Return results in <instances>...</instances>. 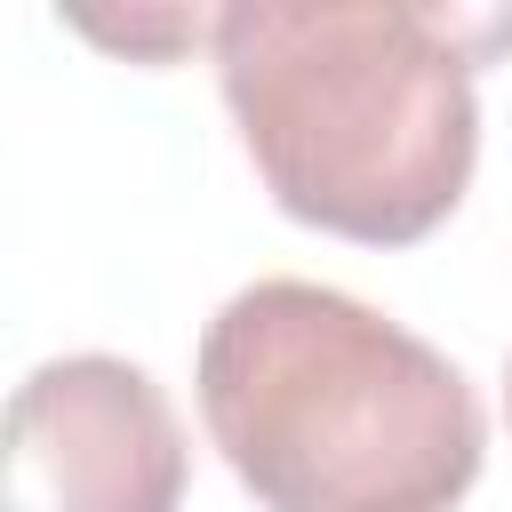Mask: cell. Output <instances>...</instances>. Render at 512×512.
Masks as SVG:
<instances>
[{
    "label": "cell",
    "instance_id": "1",
    "mask_svg": "<svg viewBox=\"0 0 512 512\" xmlns=\"http://www.w3.org/2000/svg\"><path fill=\"white\" fill-rule=\"evenodd\" d=\"M472 24L416 0H240L208 16L232 128L280 216L408 248L480 160Z\"/></svg>",
    "mask_w": 512,
    "mask_h": 512
},
{
    "label": "cell",
    "instance_id": "2",
    "mask_svg": "<svg viewBox=\"0 0 512 512\" xmlns=\"http://www.w3.org/2000/svg\"><path fill=\"white\" fill-rule=\"evenodd\" d=\"M200 416L264 512H456L488 456L464 368L328 280H248L200 328Z\"/></svg>",
    "mask_w": 512,
    "mask_h": 512
},
{
    "label": "cell",
    "instance_id": "3",
    "mask_svg": "<svg viewBox=\"0 0 512 512\" xmlns=\"http://www.w3.org/2000/svg\"><path fill=\"white\" fill-rule=\"evenodd\" d=\"M184 480V424L120 352L40 360L0 400V512H176Z\"/></svg>",
    "mask_w": 512,
    "mask_h": 512
},
{
    "label": "cell",
    "instance_id": "4",
    "mask_svg": "<svg viewBox=\"0 0 512 512\" xmlns=\"http://www.w3.org/2000/svg\"><path fill=\"white\" fill-rule=\"evenodd\" d=\"M504 408H512V360H504Z\"/></svg>",
    "mask_w": 512,
    "mask_h": 512
}]
</instances>
